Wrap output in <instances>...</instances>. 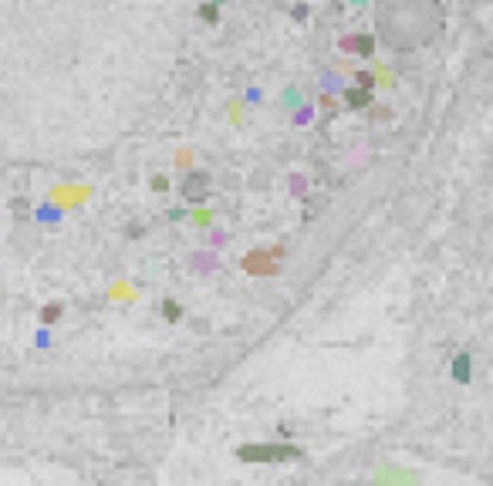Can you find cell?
<instances>
[{"label":"cell","mask_w":493,"mask_h":486,"mask_svg":"<svg viewBox=\"0 0 493 486\" xmlns=\"http://www.w3.org/2000/svg\"><path fill=\"white\" fill-rule=\"evenodd\" d=\"M439 27L443 10L436 0H378V34L399 51L429 44Z\"/></svg>","instance_id":"cell-1"},{"label":"cell","mask_w":493,"mask_h":486,"mask_svg":"<svg viewBox=\"0 0 493 486\" xmlns=\"http://www.w3.org/2000/svg\"><path fill=\"white\" fill-rule=\"evenodd\" d=\"M345 102H348L352 108L369 105V88H348V91H345Z\"/></svg>","instance_id":"cell-4"},{"label":"cell","mask_w":493,"mask_h":486,"mask_svg":"<svg viewBox=\"0 0 493 486\" xmlns=\"http://www.w3.org/2000/svg\"><path fill=\"white\" fill-rule=\"evenodd\" d=\"M348 47H358L362 54H371V38H358V40H348Z\"/></svg>","instance_id":"cell-7"},{"label":"cell","mask_w":493,"mask_h":486,"mask_svg":"<svg viewBox=\"0 0 493 486\" xmlns=\"http://www.w3.org/2000/svg\"><path fill=\"white\" fill-rule=\"evenodd\" d=\"M163 314L169 318V321H176V318H179V308H176V304H165V308H163Z\"/></svg>","instance_id":"cell-8"},{"label":"cell","mask_w":493,"mask_h":486,"mask_svg":"<svg viewBox=\"0 0 493 486\" xmlns=\"http://www.w3.org/2000/svg\"><path fill=\"white\" fill-rule=\"evenodd\" d=\"M237 456L244 463H274V459H294L297 445H244Z\"/></svg>","instance_id":"cell-2"},{"label":"cell","mask_w":493,"mask_h":486,"mask_svg":"<svg viewBox=\"0 0 493 486\" xmlns=\"http://www.w3.org/2000/svg\"><path fill=\"white\" fill-rule=\"evenodd\" d=\"M58 318H61V308H58V304H51V308H44V311H41V321L44 324L58 321Z\"/></svg>","instance_id":"cell-6"},{"label":"cell","mask_w":493,"mask_h":486,"mask_svg":"<svg viewBox=\"0 0 493 486\" xmlns=\"http://www.w3.org/2000/svg\"><path fill=\"white\" fill-rule=\"evenodd\" d=\"M452 375H456V382H470V358H466V355H459V358H456Z\"/></svg>","instance_id":"cell-5"},{"label":"cell","mask_w":493,"mask_h":486,"mask_svg":"<svg viewBox=\"0 0 493 486\" xmlns=\"http://www.w3.org/2000/svg\"><path fill=\"white\" fill-rule=\"evenodd\" d=\"M274 257V253H271ZM267 253H246L244 257V267H246V274H274L277 267H274V260H271Z\"/></svg>","instance_id":"cell-3"}]
</instances>
